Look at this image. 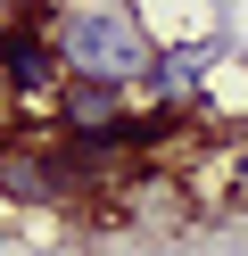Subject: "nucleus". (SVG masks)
Instances as JSON below:
<instances>
[{
    "label": "nucleus",
    "mask_w": 248,
    "mask_h": 256,
    "mask_svg": "<svg viewBox=\"0 0 248 256\" xmlns=\"http://www.w3.org/2000/svg\"><path fill=\"white\" fill-rule=\"evenodd\" d=\"M50 42L66 58V83H116L141 100L149 66H157V34L124 0H91V8H50Z\"/></svg>",
    "instance_id": "f257e3e1"
},
{
    "label": "nucleus",
    "mask_w": 248,
    "mask_h": 256,
    "mask_svg": "<svg viewBox=\"0 0 248 256\" xmlns=\"http://www.w3.org/2000/svg\"><path fill=\"white\" fill-rule=\"evenodd\" d=\"M215 58H223V34L157 50V66H149V83H141V108H165V116H182L190 100H207V74H215Z\"/></svg>",
    "instance_id": "f03ea898"
},
{
    "label": "nucleus",
    "mask_w": 248,
    "mask_h": 256,
    "mask_svg": "<svg viewBox=\"0 0 248 256\" xmlns=\"http://www.w3.org/2000/svg\"><path fill=\"white\" fill-rule=\"evenodd\" d=\"M50 116H58L66 140H99V132H116V124H132L141 108H132V91H116V83H66Z\"/></svg>",
    "instance_id": "7ed1b4c3"
},
{
    "label": "nucleus",
    "mask_w": 248,
    "mask_h": 256,
    "mask_svg": "<svg viewBox=\"0 0 248 256\" xmlns=\"http://www.w3.org/2000/svg\"><path fill=\"white\" fill-rule=\"evenodd\" d=\"M231 182L248 190V132H240V149H231Z\"/></svg>",
    "instance_id": "20e7f679"
}]
</instances>
